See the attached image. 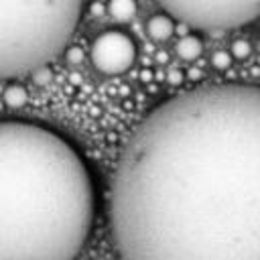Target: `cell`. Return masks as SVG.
Wrapping results in <instances>:
<instances>
[{
    "label": "cell",
    "mask_w": 260,
    "mask_h": 260,
    "mask_svg": "<svg viewBox=\"0 0 260 260\" xmlns=\"http://www.w3.org/2000/svg\"><path fill=\"white\" fill-rule=\"evenodd\" d=\"M120 260H260V91L199 85L158 104L110 189Z\"/></svg>",
    "instance_id": "1"
},
{
    "label": "cell",
    "mask_w": 260,
    "mask_h": 260,
    "mask_svg": "<svg viewBox=\"0 0 260 260\" xmlns=\"http://www.w3.org/2000/svg\"><path fill=\"white\" fill-rule=\"evenodd\" d=\"M93 213L89 169L63 136L0 122V260H75Z\"/></svg>",
    "instance_id": "2"
},
{
    "label": "cell",
    "mask_w": 260,
    "mask_h": 260,
    "mask_svg": "<svg viewBox=\"0 0 260 260\" xmlns=\"http://www.w3.org/2000/svg\"><path fill=\"white\" fill-rule=\"evenodd\" d=\"M81 0H0V79L49 65L65 51Z\"/></svg>",
    "instance_id": "3"
},
{
    "label": "cell",
    "mask_w": 260,
    "mask_h": 260,
    "mask_svg": "<svg viewBox=\"0 0 260 260\" xmlns=\"http://www.w3.org/2000/svg\"><path fill=\"white\" fill-rule=\"evenodd\" d=\"M171 16L199 30H228L250 24L260 0H156Z\"/></svg>",
    "instance_id": "4"
},
{
    "label": "cell",
    "mask_w": 260,
    "mask_h": 260,
    "mask_svg": "<svg viewBox=\"0 0 260 260\" xmlns=\"http://www.w3.org/2000/svg\"><path fill=\"white\" fill-rule=\"evenodd\" d=\"M89 57L100 73L120 75L134 65L136 45L122 30H106L91 43Z\"/></svg>",
    "instance_id": "5"
},
{
    "label": "cell",
    "mask_w": 260,
    "mask_h": 260,
    "mask_svg": "<svg viewBox=\"0 0 260 260\" xmlns=\"http://www.w3.org/2000/svg\"><path fill=\"white\" fill-rule=\"evenodd\" d=\"M146 32L152 41H167L175 32V22L169 14H154L146 22Z\"/></svg>",
    "instance_id": "6"
},
{
    "label": "cell",
    "mask_w": 260,
    "mask_h": 260,
    "mask_svg": "<svg viewBox=\"0 0 260 260\" xmlns=\"http://www.w3.org/2000/svg\"><path fill=\"white\" fill-rule=\"evenodd\" d=\"M175 51H177V55H179L183 61H195V59H199L201 53H203V43H201V39L195 37V35H185V37H181V39L177 41Z\"/></svg>",
    "instance_id": "7"
},
{
    "label": "cell",
    "mask_w": 260,
    "mask_h": 260,
    "mask_svg": "<svg viewBox=\"0 0 260 260\" xmlns=\"http://www.w3.org/2000/svg\"><path fill=\"white\" fill-rule=\"evenodd\" d=\"M108 14L116 22H128L136 16V0H110Z\"/></svg>",
    "instance_id": "8"
},
{
    "label": "cell",
    "mask_w": 260,
    "mask_h": 260,
    "mask_svg": "<svg viewBox=\"0 0 260 260\" xmlns=\"http://www.w3.org/2000/svg\"><path fill=\"white\" fill-rule=\"evenodd\" d=\"M4 104L8 106V108H12V110H18V108H22L24 104H26V100H28V93H26V89L22 87V85H18V83H10L6 89H4Z\"/></svg>",
    "instance_id": "9"
},
{
    "label": "cell",
    "mask_w": 260,
    "mask_h": 260,
    "mask_svg": "<svg viewBox=\"0 0 260 260\" xmlns=\"http://www.w3.org/2000/svg\"><path fill=\"white\" fill-rule=\"evenodd\" d=\"M250 53H252V45H250V41H246V39H238V41L232 43V49H230L232 59H240V61H244V59L250 57Z\"/></svg>",
    "instance_id": "10"
},
{
    "label": "cell",
    "mask_w": 260,
    "mask_h": 260,
    "mask_svg": "<svg viewBox=\"0 0 260 260\" xmlns=\"http://www.w3.org/2000/svg\"><path fill=\"white\" fill-rule=\"evenodd\" d=\"M211 65H213L215 69L223 71V69H228V67L232 65V55H230L228 51H215V53L211 55Z\"/></svg>",
    "instance_id": "11"
},
{
    "label": "cell",
    "mask_w": 260,
    "mask_h": 260,
    "mask_svg": "<svg viewBox=\"0 0 260 260\" xmlns=\"http://www.w3.org/2000/svg\"><path fill=\"white\" fill-rule=\"evenodd\" d=\"M30 77H32V81H35L37 85H45V83H49V81H51L53 73H51L49 65H41V67H37V69L30 73Z\"/></svg>",
    "instance_id": "12"
},
{
    "label": "cell",
    "mask_w": 260,
    "mask_h": 260,
    "mask_svg": "<svg viewBox=\"0 0 260 260\" xmlns=\"http://www.w3.org/2000/svg\"><path fill=\"white\" fill-rule=\"evenodd\" d=\"M65 61H67L69 65H79V63L83 61V51H81V47H69V49H65Z\"/></svg>",
    "instance_id": "13"
},
{
    "label": "cell",
    "mask_w": 260,
    "mask_h": 260,
    "mask_svg": "<svg viewBox=\"0 0 260 260\" xmlns=\"http://www.w3.org/2000/svg\"><path fill=\"white\" fill-rule=\"evenodd\" d=\"M167 79H169V83H173V85H181V83H183V71H181V69H171Z\"/></svg>",
    "instance_id": "14"
},
{
    "label": "cell",
    "mask_w": 260,
    "mask_h": 260,
    "mask_svg": "<svg viewBox=\"0 0 260 260\" xmlns=\"http://www.w3.org/2000/svg\"><path fill=\"white\" fill-rule=\"evenodd\" d=\"M91 14H93V16H102V14H104V4L98 2V0L91 2Z\"/></svg>",
    "instance_id": "15"
},
{
    "label": "cell",
    "mask_w": 260,
    "mask_h": 260,
    "mask_svg": "<svg viewBox=\"0 0 260 260\" xmlns=\"http://www.w3.org/2000/svg\"><path fill=\"white\" fill-rule=\"evenodd\" d=\"M156 61H158V63H167V61H169L167 51H158V53H156Z\"/></svg>",
    "instance_id": "16"
}]
</instances>
